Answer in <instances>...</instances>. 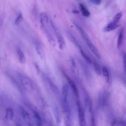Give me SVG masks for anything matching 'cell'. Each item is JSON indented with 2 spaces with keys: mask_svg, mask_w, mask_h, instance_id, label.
I'll return each instance as SVG.
<instances>
[{
  "mask_svg": "<svg viewBox=\"0 0 126 126\" xmlns=\"http://www.w3.org/2000/svg\"><path fill=\"white\" fill-rule=\"evenodd\" d=\"M18 75L21 83L25 88L29 90H34L33 84L30 78L19 73L18 74Z\"/></svg>",
  "mask_w": 126,
  "mask_h": 126,
  "instance_id": "1",
  "label": "cell"
},
{
  "mask_svg": "<svg viewBox=\"0 0 126 126\" xmlns=\"http://www.w3.org/2000/svg\"><path fill=\"white\" fill-rule=\"evenodd\" d=\"M52 26L57 37L59 47L61 49H63L65 46V42L64 39L59 32L58 29L52 21H51Z\"/></svg>",
  "mask_w": 126,
  "mask_h": 126,
  "instance_id": "2",
  "label": "cell"
},
{
  "mask_svg": "<svg viewBox=\"0 0 126 126\" xmlns=\"http://www.w3.org/2000/svg\"><path fill=\"white\" fill-rule=\"evenodd\" d=\"M64 76L71 87L75 95L77 97L79 96V94L77 88L72 79L70 78L65 72H63Z\"/></svg>",
  "mask_w": 126,
  "mask_h": 126,
  "instance_id": "3",
  "label": "cell"
},
{
  "mask_svg": "<svg viewBox=\"0 0 126 126\" xmlns=\"http://www.w3.org/2000/svg\"><path fill=\"white\" fill-rule=\"evenodd\" d=\"M85 41L91 51L98 59H100L101 56L98 50L92 44L89 39Z\"/></svg>",
  "mask_w": 126,
  "mask_h": 126,
  "instance_id": "4",
  "label": "cell"
},
{
  "mask_svg": "<svg viewBox=\"0 0 126 126\" xmlns=\"http://www.w3.org/2000/svg\"><path fill=\"white\" fill-rule=\"evenodd\" d=\"M74 42L75 43V44L77 45L79 48L80 53L82 56L83 57L85 60L89 64H91L92 63V61L90 58L84 53V52L82 50L80 46L79 45V44L77 42L76 39L74 40Z\"/></svg>",
  "mask_w": 126,
  "mask_h": 126,
  "instance_id": "5",
  "label": "cell"
},
{
  "mask_svg": "<svg viewBox=\"0 0 126 126\" xmlns=\"http://www.w3.org/2000/svg\"><path fill=\"white\" fill-rule=\"evenodd\" d=\"M120 24L114 23L112 21L104 28V31L105 32H109L114 30L120 26Z\"/></svg>",
  "mask_w": 126,
  "mask_h": 126,
  "instance_id": "6",
  "label": "cell"
},
{
  "mask_svg": "<svg viewBox=\"0 0 126 126\" xmlns=\"http://www.w3.org/2000/svg\"><path fill=\"white\" fill-rule=\"evenodd\" d=\"M17 51L20 62L22 64L25 63L26 59L23 52L19 48L17 49Z\"/></svg>",
  "mask_w": 126,
  "mask_h": 126,
  "instance_id": "7",
  "label": "cell"
},
{
  "mask_svg": "<svg viewBox=\"0 0 126 126\" xmlns=\"http://www.w3.org/2000/svg\"><path fill=\"white\" fill-rule=\"evenodd\" d=\"M69 87L67 84H65L63 86L62 89V94L65 102H66Z\"/></svg>",
  "mask_w": 126,
  "mask_h": 126,
  "instance_id": "8",
  "label": "cell"
},
{
  "mask_svg": "<svg viewBox=\"0 0 126 126\" xmlns=\"http://www.w3.org/2000/svg\"><path fill=\"white\" fill-rule=\"evenodd\" d=\"M47 80L50 88L52 92L55 94H57L58 91L56 86L49 78H48Z\"/></svg>",
  "mask_w": 126,
  "mask_h": 126,
  "instance_id": "9",
  "label": "cell"
},
{
  "mask_svg": "<svg viewBox=\"0 0 126 126\" xmlns=\"http://www.w3.org/2000/svg\"><path fill=\"white\" fill-rule=\"evenodd\" d=\"M79 5L82 15L85 16H89L90 15V12L85 6L81 3H79Z\"/></svg>",
  "mask_w": 126,
  "mask_h": 126,
  "instance_id": "10",
  "label": "cell"
},
{
  "mask_svg": "<svg viewBox=\"0 0 126 126\" xmlns=\"http://www.w3.org/2000/svg\"><path fill=\"white\" fill-rule=\"evenodd\" d=\"M36 48L38 54L41 58L43 60L45 57V53L44 50L40 45L38 44H36Z\"/></svg>",
  "mask_w": 126,
  "mask_h": 126,
  "instance_id": "11",
  "label": "cell"
},
{
  "mask_svg": "<svg viewBox=\"0 0 126 126\" xmlns=\"http://www.w3.org/2000/svg\"><path fill=\"white\" fill-rule=\"evenodd\" d=\"M102 70L106 81L108 83L109 81V76L108 69L106 67L103 66L102 67Z\"/></svg>",
  "mask_w": 126,
  "mask_h": 126,
  "instance_id": "12",
  "label": "cell"
},
{
  "mask_svg": "<svg viewBox=\"0 0 126 126\" xmlns=\"http://www.w3.org/2000/svg\"><path fill=\"white\" fill-rule=\"evenodd\" d=\"M123 30H122L119 35L117 40V46L118 49L121 46L123 43Z\"/></svg>",
  "mask_w": 126,
  "mask_h": 126,
  "instance_id": "13",
  "label": "cell"
},
{
  "mask_svg": "<svg viewBox=\"0 0 126 126\" xmlns=\"http://www.w3.org/2000/svg\"><path fill=\"white\" fill-rule=\"evenodd\" d=\"M6 117L10 119H11L13 117V113L12 109L8 108L6 110Z\"/></svg>",
  "mask_w": 126,
  "mask_h": 126,
  "instance_id": "14",
  "label": "cell"
},
{
  "mask_svg": "<svg viewBox=\"0 0 126 126\" xmlns=\"http://www.w3.org/2000/svg\"><path fill=\"white\" fill-rule=\"evenodd\" d=\"M122 16V13L121 12L117 13L114 16L113 20L112 22L115 23L117 24Z\"/></svg>",
  "mask_w": 126,
  "mask_h": 126,
  "instance_id": "15",
  "label": "cell"
},
{
  "mask_svg": "<svg viewBox=\"0 0 126 126\" xmlns=\"http://www.w3.org/2000/svg\"><path fill=\"white\" fill-rule=\"evenodd\" d=\"M94 69L97 74L99 75L101 73V71L100 67L98 64L95 62H94Z\"/></svg>",
  "mask_w": 126,
  "mask_h": 126,
  "instance_id": "16",
  "label": "cell"
},
{
  "mask_svg": "<svg viewBox=\"0 0 126 126\" xmlns=\"http://www.w3.org/2000/svg\"><path fill=\"white\" fill-rule=\"evenodd\" d=\"M22 19L23 16L22 15L21 13H20L15 20V24H19L22 21Z\"/></svg>",
  "mask_w": 126,
  "mask_h": 126,
  "instance_id": "17",
  "label": "cell"
},
{
  "mask_svg": "<svg viewBox=\"0 0 126 126\" xmlns=\"http://www.w3.org/2000/svg\"><path fill=\"white\" fill-rule=\"evenodd\" d=\"M126 55L125 53H124L123 56V63L124 70L125 72H126Z\"/></svg>",
  "mask_w": 126,
  "mask_h": 126,
  "instance_id": "18",
  "label": "cell"
},
{
  "mask_svg": "<svg viewBox=\"0 0 126 126\" xmlns=\"http://www.w3.org/2000/svg\"><path fill=\"white\" fill-rule=\"evenodd\" d=\"M89 1L92 3L96 5H98L101 2V1L99 0H90Z\"/></svg>",
  "mask_w": 126,
  "mask_h": 126,
  "instance_id": "19",
  "label": "cell"
},
{
  "mask_svg": "<svg viewBox=\"0 0 126 126\" xmlns=\"http://www.w3.org/2000/svg\"><path fill=\"white\" fill-rule=\"evenodd\" d=\"M34 64L37 71L38 73H39L40 72V69L39 66L36 63H35Z\"/></svg>",
  "mask_w": 126,
  "mask_h": 126,
  "instance_id": "20",
  "label": "cell"
},
{
  "mask_svg": "<svg viewBox=\"0 0 126 126\" xmlns=\"http://www.w3.org/2000/svg\"><path fill=\"white\" fill-rule=\"evenodd\" d=\"M72 12L73 13L75 14H78L79 13V11L76 10H74L72 11Z\"/></svg>",
  "mask_w": 126,
  "mask_h": 126,
  "instance_id": "21",
  "label": "cell"
},
{
  "mask_svg": "<svg viewBox=\"0 0 126 126\" xmlns=\"http://www.w3.org/2000/svg\"><path fill=\"white\" fill-rule=\"evenodd\" d=\"M92 126H95V125H94V123L93 121L92 122Z\"/></svg>",
  "mask_w": 126,
  "mask_h": 126,
  "instance_id": "22",
  "label": "cell"
}]
</instances>
